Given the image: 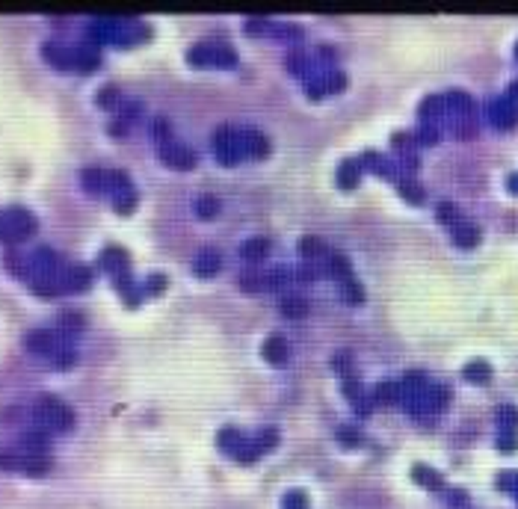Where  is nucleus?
<instances>
[{
  "instance_id": "1",
  "label": "nucleus",
  "mask_w": 518,
  "mask_h": 509,
  "mask_svg": "<svg viewBox=\"0 0 518 509\" xmlns=\"http://www.w3.org/2000/svg\"><path fill=\"white\" fill-rule=\"evenodd\" d=\"M30 418L45 432H65V430H72V426H74V412L54 394H42L36 400V406H33Z\"/></svg>"
},
{
  "instance_id": "2",
  "label": "nucleus",
  "mask_w": 518,
  "mask_h": 509,
  "mask_svg": "<svg viewBox=\"0 0 518 509\" xmlns=\"http://www.w3.org/2000/svg\"><path fill=\"white\" fill-rule=\"evenodd\" d=\"M68 340H72V335H65V331H51V329H33V331H27V338H24V343H27L30 352L48 355V359H51L56 350L72 347Z\"/></svg>"
},
{
  "instance_id": "3",
  "label": "nucleus",
  "mask_w": 518,
  "mask_h": 509,
  "mask_svg": "<svg viewBox=\"0 0 518 509\" xmlns=\"http://www.w3.org/2000/svg\"><path fill=\"white\" fill-rule=\"evenodd\" d=\"M6 213V219H9V228H13V234H15V243H21L24 237H30L33 231H36V217L27 210V207H9V210H3Z\"/></svg>"
},
{
  "instance_id": "4",
  "label": "nucleus",
  "mask_w": 518,
  "mask_h": 509,
  "mask_svg": "<svg viewBox=\"0 0 518 509\" xmlns=\"http://www.w3.org/2000/svg\"><path fill=\"white\" fill-rule=\"evenodd\" d=\"M160 160L166 166H175V169H193L196 154L181 142H166V146H160Z\"/></svg>"
},
{
  "instance_id": "5",
  "label": "nucleus",
  "mask_w": 518,
  "mask_h": 509,
  "mask_svg": "<svg viewBox=\"0 0 518 509\" xmlns=\"http://www.w3.org/2000/svg\"><path fill=\"white\" fill-rule=\"evenodd\" d=\"M489 118L498 127H512V125H518V104L510 98L489 101Z\"/></svg>"
},
{
  "instance_id": "6",
  "label": "nucleus",
  "mask_w": 518,
  "mask_h": 509,
  "mask_svg": "<svg viewBox=\"0 0 518 509\" xmlns=\"http://www.w3.org/2000/svg\"><path fill=\"white\" fill-rule=\"evenodd\" d=\"M18 444H21V450H24L27 456H45V453H48V447H51V432H45V430H39V426H33V430L21 432Z\"/></svg>"
},
{
  "instance_id": "7",
  "label": "nucleus",
  "mask_w": 518,
  "mask_h": 509,
  "mask_svg": "<svg viewBox=\"0 0 518 509\" xmlns=\"http://www.w3.org/2000/svg\"><path fill=\"white\" fill-rule=\"evenodd\" d=\"M237 139H240V151L249 154V157H267L269 154V142L267 136H261L258 130H237Z\"/></svg>"
},
{
  "instance_id": "8",
  "label": "nucleus",
  "mask_w": 518,
  "mask_h": 509,
  "mask_svg": "<svg viewBox=\"0 0 518 509\" xmlns=\"http://www.w3.org/2000/svg\"><path fill=\"white\" fill-rule=\"evenodd\" d=\"M89 281H92V269H89L86 264H72V267H65L63 276H60L63 290H84V288H89Z\"/></svg>"
},
{
  "instance_id": "9",
  "label": "nucleus",
  "mask_w": 518,
  "mask_h": 509,
  "mask_svg": "<svg viewBox=\"0 0 518 509\" xmlns=\"http://www.w3.org/2000/svg\"><path fill=\"white\" fill-rule=\"evenodd\" d=\"M42 54H45V59H48L54 68H60V71L74 68L72 47H65V45H60V42H45V45H42Z\"/></svg>"
},
{
  "instance_id": "10",
  "label": "nucleus",
  "mask_w": 518,
  "mask_h": 509,
  "mask_svg": "<svg viewBox=\"0 0 518 509\" xmlns=\"http://www.w3.org/2000/svg\"><path fill=\"white\" fill-rule=\"evenodd\" d=\"M222 267V258L217 249H202V252L196 255L193 260V269H196V276H202V279H210V276H217Z\"/></svg>"
},
{
  "instance_id": "11",
  "label": "nucleus",
  "mask_w": 518,
  "mask_h": 509,
  "mask_svg": "<svg viewBox=\"0 0 518 509\" xmlns=\"http://www.w3.org/2000/svg\"><path fill=\"white\" fill-rule=\"evenodd\" d=\"M72 56H74V68L77 71H95L98 65H101V56H98V51L92 47L89 42L86 45H77V47H72Z\"/></svg>"
},
{
  "instance_id": "12",
  "label": "nucleus",
  "mask_w": 518,
  "mask_h": 509,
  "mask_svg": "<svg viewBox=\"0 0 518 509\" xmlns=\"http://www.w3.org/2000/svg\"><path fill=\"white\" fill-rule=\"evenodd\" d=\"M264 359L269 361V364H276V367H281L288 361V355H290V350H288V340L281 338V335H273V338H267L264 340Z\"/></svg>"
},
{
  "instance_id": "13",
  "label": "nucleus",
  "mask_w": 518,
  "mask_h": 509,
  "mask_svg": "<svg viewBox=\"0 0 518 509\" xmlns=\"http://www.w3.org/2000/svg\"><path fill=\"white\" fill-rule=\"evenodd\" d=\"M18 473H27V477H45L51 471V459L48 456H27L21 453L18 456Z\"/></svg>"
},
{
  "instance_id": "14",
  "label": "nucleus",
  "mask_w": 518,
  "mask_h": 509,
  "mask_svg": "<svg viewBox=\"0 0 518 509\" xmlns=\"http://www.w3.org/2000/svg\"><path fill=\"white\" fill-rule=\"evenodd\" d=\"M80 184H84V189H86V193H92V196L107 193V172L95 169V166H89V169L80 172Z\"/></svg>"
},
{
  "instance_id": "15",
  "label": "nucleus",
  "mask_w": 518,
  "mask_h": 509,
  "mask_svg": "<svg viewBox=\"0 0 518 509\" xmlns=\"http://www.w3.org/2000/svg\"><path fill=\"white\" fill-rule=\"evenodd\" d=\"M278 311L285 314V317L299 320V317H305V311H308V299H305V296H299V293H285V296L278 299Z\"/></svg>"
},
{
  "instance_id": "16",
  "label": "nucleus",
  "mask_w": 518,
  "mask_h": 509,
  "mask_svg": "<svg viewBox=\"0 0 518 509\" xmlns=\"http://www.w3.org/2000/svg\"><path fill=\"white\" fill-rule=\"evenodd\" d=\"M453 240H456V246H462V249H474L477 243H480V228L474 222H468V219H462L453 228Z\"/></svg>"
},
{
  "instance_id": "17",
  "label": "nucleus",
  "mask_w": 518,
  "mask_h": 509,
  "mask_svg": "<svg viewBox=\"0 0 518 509\" xmlns=\"http://www.w3.org/2000/svg\"><path fill=\"white\" fill-rule=\"evenodd\" d=\"M444 107H447V110H453L456 116H462V118H468L471 113H474V98H471V95L468 92H450V95H447V98H444Z\"/></svg>"
},
{
  "instance_id": "18",
  "label": "nucleus",
  "mask_w": 518,
  "mask_h": 509,
  "mask_svg": "<svg viewBox=\"0 0 518 509\" xmlns=\"http://www.w3.org/2000/svg\"><path fill=\"white\" fill-rule=\"evenodd\" d=\"M246 441H249V438H246L243 432H237V430H231V426H226V430L217 435V444L226 450V453H231V456H237Z\"/></svg>"
},
{
  "instance_id": "19",
  "label": "nucleus",
  "mask_w": 518,
  "mask_h": 509,
  "mask_svg": "<svg viewBox=\"0 0 518 509\" xmlns=\"http://www.w3.org/2000/svg\"><path fill=\"white\" fill-rule=\"evenodd\" d=\"M326 269H329V276L338 279L340 284L352 279V264H350V260L340 255V252H332V255H329V267H326Z\"/></svg>"
},
{
  "instance_id": "20",
  "label": "nucleus",
  "mask_w": 518,
  "mask_h": 509,
  "mask_svg": "<svg viewBox=\"0 0 518 509\" xmlns=\"http://www.w3.org/2000/svg\"><path fill=\"white\" fill-rule=\"evenodd\" d=\"M411 477H415V480L423 485V489H432V492H439L441 485H444L441 473L432 471V468H427V465H415V468H411Z\"/></svg>"
},
{
  "instance_id": "21",
  "label": "nucleus",
  "mask_w": 518,
  "mask_h": 509,
  "mask_svg": "<svg viewBox=\"0 0 518 509\" xmlns=\"http://www.w3.org/2000/svg\"><path fill=\"white\" fill-rule=\"evenodd\" d=\"M400 397H403V385H397V382H382L373 391V402H385V406L400 402Z\"/></svg>"
},
{
  "instance_id": "22",
  "label": "nucleus",
  "mask_w": 518,
  "mask_h": 509,
  "mask_svg": "<svg viewBox=\"0 0 518 509\" xmlns=\"http://www.w3.org/2000/svg\"><path fill=\"white\" fill-rule=\"evenodd\" d=\"M267 252H269V240H264V237H252L249 243L240 246V255L246 260H261V258H267Z\"/></svg>"
},
{
  "instance_id": "23",
  "label": "nucleus",
  "mask_w": 518,
  "mask_h": 509,
  "mask_svg": "<svg viewBox=\"0 0 518 509\" xmlns=\"http://www.w3.org/2000/svg\"><path fill=\"white\" fill-rule=\"evenodd\" d=\"M359 172H361V163L359 160H347L344 166H340V172H338V184L344 189H352L359 184Z\"/></svg>"
},
{
  "instance_id": "24",
  "label": "nucleus",
  "mask_w": 518,
  "mask_h": 509,
  "mask_svg": "<svg viewBox=\"0 0 518 509\" xmlns=\"http://www.w3.org/2000/svg\"><path fill=\"white\" fill-rule=\"evenodd\" d=\"M30 288L36 290L39 296H60L63 293V284L56 279H45V276H33L30 279Z\"/></svg>"
},
{
  "instance_id": "25",
  "label": "nucleus",
  "mask_w": 518,
  "mask_h": 509,
  "mask_svg": "<svg viewBox=\"0 0 518 509\" xmlns=\"http://www.w3.org/2000/svg\"><path fill=\"white\" fill-rule=\"evenodd\" d=\"M193 207H196V213H198L202 219H210V217H217V213H219V201H217V196L202 193V196L193 201Z\"/></svg>"
},
{
  "instance_id": "26",
  "label": "nucleus",
  "mask_w": 518,
  "mask_h": 509,
  "mask_svg": "<svg viewBox=\"0 0 518 509\" xmlns=\"http://www.w3.org/2000/svg\"><path fill=\"white\" fill-rule=\"evenodd\" d=\"M498 426H501V432H515L518 430V409L515 406H498Z\"/></svg>"
},
{
  "instance_id": "27",
  "label": "nucleus",
  "mask_w": 518,
  "mask_h": 509,
  "mask_svg": "<svg viewBox=\"0 0 518 509\" xmlns=\"http://www.w3.org/2000/svg\"><path fill=\"white\" fill-rule=\"evenodd\" d=\"M462 376L468 379V382H489V376H492V367L486 364V361H471V364H465V370H462Z\"/></svg>"
},
{
  "instance_id": "28",
  "label": "nucleus",
  "mask_w": 518,
  "mask_h": 509,
  "mask_svg": "<svg viewBox=\"0 0 518 509\" xmlns=\"http://www.w3.org/2000/svg\"><path fill=\"white\" fill-rule=\"evenodd\" d=\"M435 217H439V222L450 225V228H456V225L462 222V213H459V207L453 205V201H441V205L435 207Z\"/></svg>"
},
{
  "instance_id": "29",
  "label": "nucleus",
  "mask_w": 518,
  "mask_h": 509,
  "mask_svg": "<svg viewBox=\"0 0 518 509\" xmlns=\"http://www.w3.org/2000/svg\"><path fill=\"white\" fill-rule=\"evenodd\" d=\"M95 104L104 107V110H116V107L122 104V95H119V89H116L113 83H110V86H101V89H98Z\"/></svg>"
},
{
  "instance_id": "30",
  "label": "nucleus",
  "mask_w": 518,
  "mask_h": 509,
  "mask_svg": "<svg viewBox=\"0 0 518 509\" xmlns=\"http://www.w3.org/2000/svg\"><path fill=\"white\" fill-rule=\"evenodd\" d=\"M276 441H278V432L273 430V426H267V430H261L252 438V447L258 450V456H261V453H267V450H273Z\"/></svg>"
},
{
  "instance_id": "31",
  "label": "nucleus",
  "mask_w": 518,
  "mask_h": 509,
  "mask_svg": "<svg viewBox=\"0 0 518 509\" xmlns=\"http://www.w3.org/2000/svg\"><path fill=\"white\" fill-rule=\"evenodd\" d=\"M444 110H447V107H444V98H435V95H432V98H427V101L421 104V110H418V113H421L423 122L430 118V125H432V118H439Z\"/></svg>"
},
{
  "instance_id": "32",
  "label": "nucleus",
  "mask_w": 518,
  "mask_h": 509,
  "mask_svg": "<svg viewBox=\"0 0 518 509\" xmlns=\"http://www.w3.org/2000/svg\"><path fill=\"white\" fill-rule=\"evenodd\" d=\"M397 187H400V193H403V198L411 201V205H421V201H423V189L411 181V178H400Z\"/></svg>"
},
{
  "instance_id": "33",
  "label": "nucleus",
  "mask_w": 518,
  "mask_h": 509,
  "mask_svg": "<svg viewBox=\"0 0 518 509\" xmlns=\"http://www.w3.org/2000/svg\"><path fill=\"white\" fill-rule=\"evenodd\" d=\"M299 252L305 258H320V255H326V243L320 240V237H302V240H299Z\"/></svg>"
},
{
  "instance_id": "34",
  "label": "nucleus",
  "mask_w": 518,
  "mask_h": 509,
  "mask_svg": "<svg viewBox=\"0 0 518 509\" xmlns=\"http://www.w3.org/2000/svg\"><path fill=\"white\" fill-rule=\"evenodd\" d=\"M151 136H155L160 146H166V142H172V125L163 116H157L155 122H151Z\"/></svg>"
},
{
  "instance_id": "35",
  "label": "nucleus",
  "mask_w": 518,
  "mask_h": 509,
  "mask_svg": "<svg viewBox=\"0 0 518 509\" xmlns=\"http://www.w3.org/2000/svg\"><path fill=\"white\" fill-rule=\"evenodd\" d=\"M51 361H54L56 370H65V367H72L77 361V352H74V347H63L51 355Z\"/></svg>"
},
{
  "instance_id": "36",
  "label": "nucleus",
  "mask_w": 518,
  "mask_h": 509,
  "mask_svg": "<svg viewBox=\"0 0 518 509\" xmlns=\"http://www.w3.org/2000/svg\"><path fill=\"white\" fill-rule=\"evenodd\" d=\"M60 326H63L65 335H72L74 329H84V314H80V311H63L60 314Z\"/></svg>"
},
{
  "instance_id": "37",
  "label": "nucleus",
  "mask_w": 518,
  "mask_h": 509,
  "mask_svg": "<svg viewBox=\"0 0 518 509\" xmlns=\"http://www.w3.org/2000/svg\"><path fill=\"white\" fill-rule=\"evenodd\" d=\"M113 205H116V210H119V213H131L134 205H136V193H134V189H125V193L113 196Z\"/></svg>"
},
{
  "instance_id": "38",
  "label": "nucleus",
  "mask_w": 518,
  "mask_h": 509,
  "mask_svg": "<svg viewBox=\"0 0 518 509\" xmlns=\"http://www.w3.org/2000/svg\"><path fill=\"white\" fill-rule=\"evenodd\" d=\"M139 116H143V104H139V101H122L119 104V118H125L127 125H131L134 118H139Z\"/></svg>"
},
{
  "instance_id": "39",
  "label": "nucleus",
  "mask_w": 518,
  "mask_h": 509,
  "mask_svg": "<svg viewBox=\"0 0 518 509\" xmlns=\"http://www.w3.org/2000/svg\"><path fill=\"white\" fill-rule=\"evenodd\" d=\"M344 299L350 302V305H361L364 302V288L361 284H356V281H344Z\"/></svg>"
},
{
  "instance_id": "40",
  "label": "nucleus",
  "mask_w": 518,
  "mask_h": 509,
  "mask_svg": "<svg viewBox=\"0 0 518 509\" xmlns=\"http://www.w3.org/2000/svg\"><path fill=\"white\" fill-rule=\"evenodd\" d=\"M439 127L435 125H423L418 134H415V142H421V146H435V142H439Z\"/></svg>"
},
{
  "instance_id": "41",
  "label": "nucleus",
  "mask_w": 518,
  "mask_h": 509,
  "mask_svg": "<svg viewBox=\"0 0 518 509\" xmlns=\"http://www.w3.org/2000/svg\"><path fill=\"white\" fill-rule=\"evenodd\" d=\"M0 240H3L9 249L15 246V234H13V228H9V219H6L3 210H0Z\"/></svg>"
},
{
  "instance_id": "42",
  "label": "nucleus",
  "mask_w": 518,
  "mask_h": 509,
  "mask_svg": "<svg viewBox=\"0 0 518 509\" xmlns=\"http://www.w3.org/2000/svg\"><path fill=\"white\" fill-rule=\"evenodd\" d=\"M344 86H347V77L340 75V71H329V75H326V89L329 92H340Z\"/></svg>"
},
{
  "instance_id": "43",
  "label": "nucleus",
  "mask_w": 518,
  "mask_h": 509,
  "mask_svg": "<svg viewBox=\"0 0 518 509\" xmlns=\"http://www.w3.org/2000/svg\"><path fill=\"white\" fill-rule=\"evenodd\" d=\"M317 276H320V272H317V267L311 264H305V267H293V279H297V281H314Z\"/></svg>"
},
{
  "instance_id": "44",
  "label": "nucleus",
  "mask_w": 518,
  "mask_h": 509,
  "mask_svg": "<svg viewBox=\"0 0 518 509\" xmlns=\"http://www.w3.org/2000/svg\"><path fill=\"white\" fill-rule=\"evenodd\" d=\"M163 288H166V279H163V276H148L146 284H143L146 293H160Z\"/></svg>"
},
{
  "instance_id": "45",
  "label": "nucleus",
  "mask_w": 518,
  "mask_h": 509,
  "mask_svg": "<svg viewBox=\"0 0 518 509\" xmlns=\"http://www.w3.org/2000/svg\"><path fill=\"white\" fill-rule=\"evenodd\" d=\"M285 509H305V494L302 492H288L285 494Z\"/></svg>"
},
{
  "instance_id": "46",
  "label": "nucleus",
  "mask_w": 518,
  "mask_h": 509,
  "mask_svg": "<svg viewBox=\"0 0 518 509\" xmlns=\"http://www.w3.org/2000/svg\"><path fill=\"white\" fill-rule=\"evenodd\" d=\"M332 367L338 373H350V352H338V355H332Z\"/></svg>"
},
{
  "instance_id": "47",
  "label": "nucleus",
  "mask_w": 518,
  "mask_h": 509,
  "mask_svg": "<svg viewBox=\"0 0 518 509\" xmlns=\"http://www.w3.org/2000/svg\"><path fill=\"white\" fill-rule=\"evenodd\" d=\"M498 447L501 450H515L518 447V435L515 432H501L498 435Z\"/></svg>"
},
{
  "instance_id": "48",
  "label": "nucleus",
  "mask_w": 518,
  "mask_h": 509,
  "mask_svg": "<svg viewBox=\"0 0 518 509\" xmlns=\"http://www.w3.org/2000/svg\"><path fill=\"white\" fill-rule=\"evenodd\" d=\"M447 501H450V506H453V509H465V503H468V494H465V492H450V494H447Z\"/></svg>"
},
{
  "instance_id": "49",
  "label": "nucleus",
  "mask_w": 518,
  "mask_h": 509,
  "mask_svg": "<svg viewBox=\"0 0 518 509\" xmlns=\"http://www.w3.org/2000/svg\"><path fill=\"white\" fill-rule=\"evenodd\" d=\"M474 134H477V127H474V122H468V118L456 125V136H465L468 139V136H474Z\"/></svg>"
},
{
  "instance_id": "50",
  "label": "nucleus",
  "mask_w": 518,
  "mask_h": 509,
  "mask_svg": "<svg viewBox=\"0 0 518 509\" xmlns=\"http://www.w3.org/2000/svg\"><path fill=\"white\" fill-rule=\"evenodd\" d=\"M340 444H347V447H356V444H361V438L356 435V432H352V430H340Z\"/></svg>"
},
{
  "instance_id": "51",
  "label": "nucleus",
  "mask_w": 518,
  "mask_h": 509,
  "mask_svg": "<svg viewBox=\"0 0 518 509\" xmlns=\"http://www.w3.org/2000/svg\"><path fill=\"white\" fill-rule=\"evenodd\" d=\"M110 134L113 136H125L127 134V122H125V118H113V122H110Z\"/></svg>"
},
{
  "instance_id": "52",
  "label": "nucleus",
  "mask_w": 518,
  "mask_h": 509,
  "mask_svg": "<svg viewBox=\"0 0 518 509\" xmlns=\"http://www.w3.org/2000/svg\"><path fill=\"white\" fill-rule=\"evenodd\" d=\"M403 166L406 169H418V157L415 154H403Z\"/></svg>"
},
{
  "instance_id": "53",
  "label": "nucleus",
  "mask_w": 518,
  "mask_h": 509,
  "mask_svg": "<svg viewBox=\"0 0 518 509\" xmlns=\"http://www.w3.org/2000/svg\"><path fill=\"white\" fill-rule=\"evenodd\" d=\"M506 189H510V193H518V172L506 178Z\"/></svg>"
},
{
  "instance_id": "54",
  "label": "nucleus",
  "mask_w": 518,
  "mask_h": 509,
  "mask_svg": "<svg viewBox=\"0 0 518 509\" xmlns=\"http://www.w3.org/2000/svg\"><path fill=\"white\" fill-rule=\"evenodd\" d=\"M515 56H518V45H515Z\"/></svg>"
}]
</instances>
